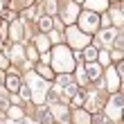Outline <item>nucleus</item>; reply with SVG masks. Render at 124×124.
<instances>
[{
	"label": "nucleus",
	"mask_w": 124,
	"mask_h": 124,
	"mask_svg": "<svg viewBox=\"0 0 124 124\" xmlns=\"http://www.w3.org/2000/svg\"><path fill=\"white\" fill-rule=\"evenodd\" d=\"M50 65L59 75H70L75 70V54L70 52V45H56L52 50V61H50Z\"/></svg>",
	"instance_id": "1"
},
{
	"label": "nucleus",
	"mask_w": 124,
	"mask_h": 124,
	"mask_svg": "<svg viewBox=\"0 0 124 124\" xmlns=\"http://www.w3.org/2000/svg\"><path fill=\"white\" fill-rule=\"evenodd\" d=\"M77 25L79 30H84L86 34H93V32H99V25H101V18L97 11H90V9H84L77 18Z\"/></svg>",
	"instance_id": "2"
},
{
	"label": "nucleus",
	"mask_w": 124,
	"mask_h": 124,
	"mask_svg": "<svg viewBox=\"0 0 124 124\" xmlns=\"http://www.w3.org/2000/svg\"><path fill=\"white\" fill-rule=\"evenodd\" d=\"M27 86L34 90L32 99L36 101V104H41L43 97H45V93H47V88H50V81H43V77L39 75V72H30V75H27Z\"/></svg>",
	"instance_id": "3"
},
{
	"label": "nucleus",
	"mask_w": 124,
	"mask_h": 124,
	"mask_svg": "<svg viewBox=\"0 0 124 124\" xmlns=\"http://www.w3.org/2000/svg\"><path fill=\"white\" fill-rule=\"evenodd\" d=\"M68 45L75 50H84L90 45V34H86L84 30H79V25H70L68 27Z\"/></svg>",
	"instance_id": "4"
},
{
	"label": "nucleus",
	"mask_w": 124,
	"mask_h": 124,
	"mask_svg": "<svg viewBox=\"0 0 124 124\" xmlns=\"http://www.w3.org/2000/svg\"><path fill=\"white\" fill-rule=\"evenodd\" d=\"M122 113H124V95L113 93V95H111V99L106 101V117H111V120H120V117H122Z\"/></svg>",
	"instance_id": "5"
},
{
	"label": "nucleus",
	"mask_w": 124,
	"mask_h": 124,
	"mask_svg": "<svg viewBox=\"0 0 124 124\" xmlns=\"http://www.w3.org/2000/svg\"><path fill=\"white\" fill-rule=\"evenodd\" d=\"M120 39V32L115 27H104V30L97 32V39H95V45H115V41Z\"/></svg>",
	"instance_id": "6"
},
{
	"label": "nucleus",
	"mask_w": 124,
	"mask_h": 124,
	"mask_svg": "<svg viewBox=\"0 0 124 124\" xmlns=\"http://www.w3.org/2000/svg\"><path fill=\"white\" fill-rule=\"evenodd\" d=\"M120 79H122V77L117 75V70L108 65V68H106V88L111 90V95L120 90V86H122V84H120Z\"/></svg>",
	"instance_id": "7"
},
{
	"label": "nucleus",
	"mask_w": 124,
	"mask_h": 124,
	"mask_svg": "<svg viewBox=\"0 0 124 124\" xmlns=\"http://www.w3.org/2000/svg\"><path fill=\"white\" fill-rule=\"evenodd\" d=\"M79 18V5L75 0H70V2L63 5V23H75Z\"/></svg>",
	"instance_id": "8"
},
{
	"label": "nucleus",
	"mask_w": 124,
	"mask_h": 124,
	"mask_svg": "<svg viewBox=\"0 0 124 124\" xmlns=\"http://www.w3.org/2000/svg\"><path fill=\"white\" fill-rule=\"evenodd\" d=\"M101 68H104V65L97 63V61H88V63H86V72H88L90 81H101V72H104Z\"/></svg>",
	"instance_id": "9"
},
{
	"label": "nucleus",
	"mask_w": 124,
	"mask_h": 124,
	"mask_svg": "<svg viewBox=\"0 0 124 124\" xmlns=\"http://www.w3.org/2000/svg\"><path fill=\"white\" fill-rule=\"evenodd\" d=\"M108 2H111V0H86L84 7H86V9H90V11L101 14V11H106V9H108Z\"/></svg>",
	"instance_id": "10"
},
{
	"label": "nucleus",
	"mask_w": 124,
	"mask_h": 124,
	"mask_svg": "<svg viewBox=\"0 0 124 124\" xmlns=\"http://www.w3.org/2000/svg\"><path fill=\"white\" fill-rule=\"evenodd\" d=\"M34 45H36V50L43 54V52H50V45H52V41H50V36H45V34H39L36 36V41H34Z\"/></svg>",
	"instance_id": "11"
},
{
	"label": "nucleus",
	"mask_w": 124,
	"mask_h": 124,
	"mask_svg": "<svg viewBox=\"0 0 124 124\" xmlns=\"http://www.w3.org/2000/svg\"><path fill=\"white\" fill-rule=\"evenodd\" d=\"M72 124H93V117L88 111H81V108H77L75 115H72Z\"/></svg>",
	"instance_id": "12"
},
{
	"label": "nucleus",
	"mask_w": 124,
	"mask_h": 124,
	"mask_svg": "<svg viewBox=\"0 0 124 124\" xmlns=\"http://www.w3.org/2000/svg\"><path fill=\"white\" fill-rule=\"evenodd\" d=\"M75 81L81 86V88L90 81V79H88V72H86V65H79V68H75Z\"/></svg>",
	"instance_id": "13"
},
{
	"label": "nucleus",
	"mask_w": 124,
	"mask_h": 124,
	"mask_svg": "<svg viewBox=\"0 0 124 124\" xmlns=\"http://www.w3.org/2000/svg\"><path fill=\"white\" fill-rule=\"evenodd\" d=\"M36 72L45 79V81H52L54 79V70H52V65H43V63H39L36 65Z\"/></svg>",
	"instance_id": "14"
},
{
	"label": "nucleus",
	"mask_w": 124,
	"mask_h": 124,
	"mask_svg": "<svg viewBox=\"0 0 124 124\" xmlns=\"http://www.w3.org/2000/svg\"><path fill=\"white\" fill-rule=\"evenodd\" d=\"M50 113H52L56 120H63V117H68V106H63V104H52V106H50Z\"/></svg>",
	"instance_id": "15"
},
{
	"label": "nucleus",
	"mask_w": 124,
	"mask_h": 124,
	"mask_svg": "<svg viewBox=\"0 0 124 124\" xmlns=\"http://www.w3.org/2000/svg\"><path fill=\"white\" fill-rule=\"evenodd\" d=\"M5 88L11 90V93H18V90H20V79H18L16 75H9V77L5 79Z\"/></svg>",
	"instance_id": "16"
},
{
	"label": "nucleus",
	"mask_w": 124,
	"mask_h": 124,
	"mask_svg": "<svg viewBox=\"0 0 124 124\" xmlns=\"http://www.w3.org/2000/svg\"><path fill=\"white\" fill-rule=\"evenodd\" d=\"M97 56H99V45H88V47H84V59H86V61H97Z\"/></svg>",
	"instance_id": "17"
},
{
	"label": "nucleus",
	"mask_w": 124,
	"mask_h": 124,
	"mask_svg": "<svg viewBox=\"0 0 124 124\" xmlns=\"http://www.w3.org/2000/svg\"><path fill=\"white\" fill-rule=\"evenodd\" d=\"M9 36H11V41H20V39H23V25H20V23L9 25Z\"/></svg>",
	"instance_id": "18"
},
{
	"label": "nucleus",
	"mask_w": 124,
	"mask_h": 124,
	"mask_svg": "<svg viewBox=\"0 0 124 124\" xmlns=\"http://www.w3.org/2000/svg\"><path fill=\"white\" fill-rule=\"evenodd\" d=\"M39 30L43 34L50 32V30H52V18H50V16H39Z\"/></svg>",
	"instance_id": "19"
},
{
	"label": "nucleus",
	"mask_w": 124,
	"mask_h": 124,
	"mask_svg": "<svg viewBox=\"0 0 124 124\" xmlns=\"http://www.w3.org/2000/svg\"><path fill=\"white\" fill-rule=\"evenodd\" d=\"M84 104H86V93H84V90H77L75 95H72V106L81 108Z\"/></svg>",
	"instance_id": "20"
},
{
	"label": "nucleus",
	"mask_w": 124,
	"mask_h": 124,
	"mask_svg": "<svg viewBox=\"0 0 124 124\" xmlns=\"http://www.w3.org/2000/svg\"><path fill=\"white\" fill-rule=\"evenodd\" d=\"M111 16H113V23L115 25H124V11L122 9H117V7L111 9Z\"/></svg>",
	"instance_id": "21"
},
{
	"label": "nucleus",
	"mask_w": 124,
	"mask_h": 124,
	"mask_svg": "<svg viewBox=\"0 0 124 124\" xmlns=\"http://www.w3.org/2000/svg\"><path fill=\"white\" fill-rule=\"evenodd\" d=\"M9 117H11L14 122L23 120V117H25V115H23V108H20V106H11V108H9Z\"/></svg>",
	"instance_id": "22"
},
{
	"label": "nucleus",
	"mask_w": 124,
	"mask_h": 124,
	"mask_svg": "<svg viewBox=\"0 0 124 124\" xmlns=\"http://www.w3.org/2000/svg\"><path fill=\"white\" fill-rule=\"evenodd\" d=\"M45 11H47V16H54V14L59 11L56 9V0H47L45 2Z\"/></svg>",
	"instance_id": "23"
},
{
	"label": "nucleus",
	"mask_w": 124,
	"mask_h": 124,
	"mask_svg": "<svg viewBox=\"0 0 124 124\" xmlns=\"http://www.w3.org/2000/svg\"><path fill=\"white\" fill-rule=\"evenodd\" d=\"M99 63L104 65V68H108V65H111V52H99Z\"/></svg>",
	"instance_id": "24"
},
{
	"label": "nucleus",
	"mask_w": 124,
	"mask_h": 124,
	"mask_svg": "<svg viewBox=\"0 0 124 124\" xmlns=\"http://www.w3.org/2000/svg\"><path fill=\"white\" fill-rule=\"evenodd\" d=\"M111 59H113V61H122V59H124V50H122V47H117V50L113 47V50H111Z\"/></svg>",
	"instance_id": "25"
},
{
	"label": "nucleus",
	"mask_w": 124,
	"mask_h": 124,
	"mask_svg": "<svg viewBox=\"0 0 124 124\" xmlns=\"http://www.w3.org/2000/svg\"><path fill=\"white\" fill-rule=\"evenodd\" d=\"M9 63H11L9 54H0V70H7V68H9Z\"/></svg>",
	"instance_id": "26"
},
{
	"label": "nucleus",
	"mask_w": 124,
	"mask_h": 124,
	"mask_svg": "<svg viewBox=\"0 0 124 124\" xmlns=\"http://www.w3.org/2000/svg\"><path fill=\"white\" fill-rule=\"evenodd\" d=\"M20 97H23V99H32V90H30V86H20Z\"/></svg>",
	"instance_id": "27"
},
{
	"label": "nucleus",
	"mask_w": 124,
	"mask_h": 124,
	"mask_svg": "<svg viewBox=\"0 0 124 124\" xmlns=\"http://www.w3.org/2000/svg\"><path fill=\"white\" fill-rule=\"evenodd\" d=\"M50 41H52V43H59L61 41V34L59 32H50Z\"/></svg>",
	"instance_id": "28"
},
{
	"label": "nucleus",
	"mask_w": 124,
	"mask_h": 124,
	"mask_svg": "<svg viewBox=\"0 0 124 124\" xmlns=\"http://www.w3.org/2000/svg\"><path fill=\"white\" fill-rule=\"evenodd\" d=\"M115 70H117V75H120V77H124V61H120V63H117V68H115Z\"/></svg>",
	"instance_id": "29"
},
{
	"label": "nucleus",
	"mask_w": 124,
	"mask_h": 124,
	"mask_svg": "<svg viewBox=\"0 0 124 124\" xmlns=\"http://www.w3.org/2000/svg\"><path fill=\"white\" fill-rule=\"evenodd\" d=\"M75 2H77V5H84V2H86V0H75Z\"/></svg>",
	"instance_id": "30"
},
{
	"label": "nucleus",
	"mask_w": 124,
	"mask_h": 124,
	"mask_svg": "<svg viewBox=\"0 0 124 124\" xmlns=\"http://www.w3.org/2000/svg\"><path fill=\"white\" fill-rule=\"evenodd\" d=\"M122 117H124V113H122Z\"/></svg>",
	"instance_id": "31"
},
{
	"label": "nucleus",
	"mask_w": 124,
	"mask_h": 124,
	"mask_svg": "<svg viewBox=\"0 0 124 124\" xmlns=\"http://www.w3.org/2000/svg\"><path fill=\"white\" fill-rule=\"evenodd\" d=\"M115 2H117V0H115Z\"/></svg>",
	"instance_id": "32"
}]
</instances>
